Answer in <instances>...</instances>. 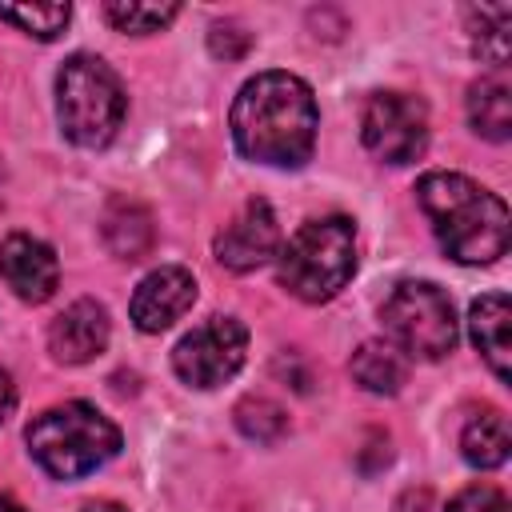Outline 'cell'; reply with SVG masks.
Instances as JSON below:
<instances>
[{"instance_id":"cell-17","label":"cell","mask_w":512,"mask_h":512,"mask_svg":"<svg viewBox=\"0 0 512 512\" xmlns=\"http://www.w3.org/2000/svg\"><path fill=\"white\" fill-rule=\"evenodd\" d=\"M460 448H464V460L472 468H500L508 460V448H512L508 416L500 408H484L480 416L468 420V428L460 436Z\"/></svg>"},{"instance_id":"cell-18","label":"cell","mask_w":512,"mask_h":512,"mask_svg":"<svg viewBox=\"0 0 512 512\" xmlns=\"http://www.w3.org/2000/svg\"><path fill=\"white\" fill-rule=\"evenodd\" d=\"M468 24H472V44L476 52L504 68L508 64V24H512V8L508 4H496V8H468Z\"/></svg>"},{"instance_id":"cell-23","label":"cell","mask_w":512,"mask_h":512,"mask_svg":"<svg viewBox=\"0 0 512 512\" xmlns=\"http://www.w3.org/2000/svg\"><path fill=\"white\" fill-rule=\"evenodd\" d=\"M208 48H212V56H220V60H240V56L252 48V32H244L240 24H212Z\"/></svg>"},{"instance_id":"cell-7","label":"cell","mask_w":512,"mask_h":512,"mask_svg":"<svg viewBox=\"0 0 512 512\" xmlns=\"http://www.w3.org/2000/svg\"><path fill=\"white\" fill-rule=\"evenodd\" d=\"M244 356H248V328L236 316H212L176 344L172 368L192 388H216L240 372Z\"/></svg>"},{"instance_id":"cell-6","label":"cell","mask_w":512,"mask_h":512,"mask_svg":"<svg viewBox=\"0 0 512 512\" xmlns=\"http://www.w3.org/2000/svg\"><path fill=\"white\" fill-rule=\"evenodd\" d=\"M388 336L420 360H440L456 348V312L444 288L428 280H404L380 308Z\"/></svg>"},{"instance_id":"cell-16","label":"cell","mask_w":512,"mask_h":512,"mask_svg":"<svg viewBox=\"0 0 512 512\" xmlns=\"http://www.w3.org/2000/svg\"><path fill=\"white\" fill-rule=\"evenodd\" d=\"M352 376L360 380V388L376 392V396H396L400 384L408 380V360L400 356L396 344L384 340H364L352 352Z\"/></svg>"},{"instance_id":"cell-26","label":"cell","mask_w":512,"mask_h":512,"mask_svg":"<svg viewBox=\"0 0 512 512\" xmlns=\"http://www.w3.org/2000/svg\"><path fill=\"white\" fill-rule=\"evenodd\" d=\"M0 512H24L16 500H8V496H0Z\"/></svg>"},{"instance_id":"cell-22","label":"cell","mask_w":512,"mask_h":512,"mask_svg":"<svg viewBox=\"0 0 512 512\" xmlns=\"http://www.w3.org/2000/svg\"><path fill=\"white\" fill-rule=\"evenodd\" d=\"M448 512H508V500L492 484H472V488H464V492L452 496Z\"/></svg>"},{"instance_id":"cell-2","label":"cell","mask_w":512,"mask_h":512,"mask_svg":"<svg viewBox=\"0 0 512 512\" xmlns=\"http://www.w3.org/2000/svg\"><path fill=\"white\" fill-rule=\"evenodd\" d=\"M416 200L432 220L440 248L460 264H492L508 248V208L496 192L460 172H428L416 184Z\"/></svg>"},{"instance_id":"cell-15","label":"cell","mask_w":512,"mask_h":512,"mask_svg":"<svg viewBox=\"0 0 512 512\" xmlns=\"http://www.w3.org/2000/svg\"><path fill=\"white\" fill-rule=\"evenodd\" d=\"M468 120L496 144L512 136V88L504 76H484L468 88Z\"/></svg>"},{"instance_id":"cell-24","label":"cell","mask_w":512,"mask_h":512,"mask_svg":"<svg viewBox=\"0 0 512 512\" xmlns=\"http://www.w3.org/2000/svg\"><path fill=\"white\" fill-rule=\"evenodd\" d=\"M12 408H16V388H12V376L0 372V424L12 416Z\"/></svg>"},{"instance_id":"cell-25","label":"cell","mask_w":512,"mask_h":512,"mask_svg":"<svg viewBox=\"0 0 512 512\" xmlns=\"http://www.w3.org/2000/svg\"><path fill=\"white\" fill-rule=\"evenodd\" d=\"M80 512H128V508H120V504H112V500H96V504H84Z\"/></svg>"},{"instance_id":"cell-13","label":"cell","mask_w":512,"mask_h":512,"mask_svg":"<svg viewBox=\"0 0 512 512\" xmlns=\"http://www.w3.org/2000/svg\"><path fill=\"white\" fill-rule=\"evenodd\" d=\"M100 232H104V244L112 256L120 260H140L152 252L156 244V220L152 212L132 200V196H112L108 208H104V220H100Z\"/></svg>"},{"instance_id":"cell-10","label":"cell","mask_w":512,"mask_h":512,"mask_svg":"<svg viewBox=\"0 0 512 512\" xmlns=\"http://www.w3.org/2000/svg\"><path fill=\"white\" fill-rule=\"evenodd\" d=\"M192 304H196V276L188 268H180V264H164V268L148 272L136 284L128 312H132V324L140 332H164Z\"/></svg>"},{"instance_id":"cell-12","label":"cell","mask_w":512,"mask_h":512,"mask_svg":"<svg viewBox=\"0 0 512 512\" xmlns=\"http://www.w3.org/2000/svg\"><path fill=\"white\" fill-rule=\"evenodd\" d=\"M108 344V312L96 300H76L48 328V348L60 364H88Z\"/></svg>"},{"instance_id":"cell-4","label":"cell","mask_w":512,"mask_h":512,"mask_svg":"<svg viewBox=\"0 0 512 512\" xmlns=\"http://www.w3.org/2000/svg\"><path fill=\"white\" fill-rule=\"evenodd\" d=\"M356 272V224L348 216H320L296 228L280 252V284L304 300H332Z\"/></svg>"},{"instance_id":"cell-9","label":"cell","mask_w":512,"mask_h":512,"mask_svg":"<svg viewBox=\"0 0 512 512\" xmlns=\"http://www.w3.org/2000/svg\"><path fill=\"white\" fill-rule=\"evenodd\" d=\"M216 260L232 272H252L280 248V228L268 200H248L220 232H216Z\"/></svg>"},{"instance_id":"cell-21","label":"cell","mask_w":512,"mask_h":512,"mask_svg":"<svg viewBox=\"0 0 512 512\" xmlns=\"http://www.w3.org/2000/svg\"><path fill=\"white\" fill-rule=\"evenodd\" d=\"M176 4H124L112 0L104 4V16L120 28V32H160L168 20H176Z\"/></svg>"},{"instance_id":"cell-20","label":"cell","mask_w":512,"mask_h":512,"mask_svg":"<svg viewBox=\"0 0 512 512\" xmlns=\"http://www.w3.org/2000/svg\"><path fill=\"white\" fill-rule=\"evenodd\" d=\"M68 16H72L68 4H0V20L16 24L28 36H40V40L60 36Z\"/></svg>"},{"instance_id":"cell-8","label":"cell","mask_w":512,"mask_h":512,"mask_svg":"<svg viewBox=\"0 0 512 512\" xmlns=\"http://www.w3.org/2000/svg\"><path fill=\"white\" fill-rule=\"evenodd\" d=\"M360 136L372 156L384 164H412L428 144V112L416 96L404 92H376L364 104Z\"/></svg>"},{"instance_id":"cell-3","label":"cell","mask_w":512,"mask_h":512,"mask_svg":"<svg viewBox=\"0 0 512 512\" xmlns=\"http://www.w3.org/2000/svg\"><path fill=\"white\" fill-rule=\"evenodd\" d=\"M24 436L36 464L56 480H80L120 452V428L84 400L44 408Z\"/></svg>"},{"instance_id":"cell-19","label":"cell","mask_w":512,"mask_h":512,"mask_svg":"<svg viewBox=\"0 0 512 512\" xmlns=\"http://www.w3.org/2000/svg\"><path fill=\"white\" fill-rule=\"evenodd\" d=\"M232 416H236V428L256 444H276L288 432V412L268 396H244Z\"/></svg>"},{"instance_id":"cell-11","label":"cell","mask_w":512,"mask_h":512,"mask_svg":"<svg viewBox=\"0 0 512 512\" xmlns=\"http://www.w3.org/2000/svg\"><path fill=\"white\" fill-rule=\"evenodd\" d=\"M0 276L8 280V288H12L20 300L40 304V300H48V296L56 292V284H60V264H56V252H52L44 240L16 232V236H8V240L0 244Z\"/></svg>"},{"instance_id":"cell-5","label":"cell","mask_w":512,"mask_h":512,"mask_svg":"<svg viewBox=\"0 0 512 512\" xmlns=\"http://www.w3.org/2000/svg\"><path fill=\"white\" fill-rule=\"evenodd\" d=\"M56 112L60 128L80 148H104L124 124L128 96L120 76L100 56H68L56 76Z\"/></svg>"},{"instance_id":"cell-1","label":"cell","mask_w":512,"mask_h":512,"mask_svg":"<svg viewBox=\"0 0 512 512\" xmlns=\"http://www.w3.org/2000/svg\"><path fill=\"white\" fill-rule=\"evenodd\" d=\"M316 128L312 88L292 72H260L232 100V140L256 164L300 168L316 148Z\"/></svg>"},{"instance_id":"cell-14","label":"cell","mask_w":512,"mask_h":512,"mask_svg":"<svg viewBox=\"0 0 512 512\" xmlns=\"http://www.w3.org/2000/svg\"><path fill=\"white\" fill-rule=\"evenodd\" d=\"M468 332H472V344L480 348V356L488 360V368L508 380V332H512V308H508V296L504 292H488L472 304L468 312Z\"/></svg>"}]
</instances>
